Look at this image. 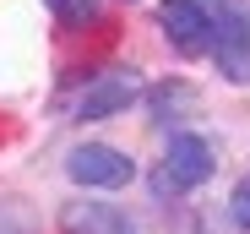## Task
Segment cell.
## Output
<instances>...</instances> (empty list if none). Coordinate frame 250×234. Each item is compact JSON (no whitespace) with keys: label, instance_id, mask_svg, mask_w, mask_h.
<instances>
[{"label":"cell","instance_id":"obj_1","mask_svg":"<svg viewBox=\"0 0 250 234\" xmlns=\"http://www.w3.org/2000/svg\"><path fill=\"white\" fill-rule=\"evenodd\" d=\"M158 27L174 44V55H212L218 44V17L207 11V0H163Z\"/></svg>","mask_w":250,"mask_h":234},{"label":"cell","instance_id":"obj_2","mask_svg":"<svg viewBox=\"0 0 250 234\" xmlns=\"http://www.w3.org/2000/svg\"><path fill=\"white\" fill-rule=\"evenodd\" d=\"M65 174H71L76 185H87V191H120V185L136 180V164H131V152H120V147L82 142V147H71Z\"/></svg>","mask_w":250,"mask_h":234},{"label":"cell","instance_id":"obj_3","mask_svg":"<svg viewBox=\"0 0 250 234\" xmlns=\"http://www.w3.org/2000/svg\"><path fill=\"white\" fill-rule=\"evenodd\" d=\"M201 180H212V147L207 136H190L180 131L169 142V158H163V174H158V191H190Z\"/></svg>","mask_w":250,"mask_h":234},{"label":"cell","instance_id":"obj_4","mask_svg":"<svg viewBox=\"0 0 250 234\" xmlns=\"http://www.w3.org/2000/svg\"><path fill=\"white\" fill-rule=\"evenodd\" d=\"M136 93H142V76L136 71H104V76L87 82V93L76 98V120H109V114L131 109Z\"/></svg>","mask_w":250,"mask_h":234},{"label":"cell","instance_id":"obj_5","mask_svg":"<svg viewBox=\"0 0 250 234\" xmlns=\"http://www.w3.org/2000/svg\"><path fill=\"white\" fill-rule=\"evenodd\" d=\"M218 71L229 76V82H250V17L245 11H229L218 6Z\"/></svg>","mask_w":250,"mask_h":234},{"label":"cell","instance_id":"obj_6","mask_svg":"<svg viewBox=\"0 0 250 234\" xmlns=\"http://www.w3.org/2000/svg\"><path fill=\"white\" fill-rule=\"evenodd\" d=\"M65 229L71 234H136L120 207H71L65 213Z\"/></svg>","mask_w":250,"mask_h":234},{"label":"cell","instance_id":"obj_7","mask_svg":"<svg viewBox=\"0 0 250 234\" xmlns=\"http://www.w3.org/2000/svg\"><path fill=\"white\" fill-rule=\"evenodd\" d=\"M44 6H49L65 27H87V22H98V0H44Z\"/></svg>","mask_w":250,"mask_h":234},{"label":"cell","instance_id":"obj_8","mask_svg":"<svg viewBox=\"0 0 250 234\" xmlns=\"http://www.w3.org/2000/svg\"><path fill=\"white\" fill-rule=\"evenodd\" d=\"M174 104H190V87H174V82H169V87L152 93V114H158L163 126H169V109H174Z\"/></svg>","mask_w":250,"mask_h":234},{"label":"cell","instance_id":"obj_9","mask_svg":"<svg viewBox=\"0 0 250 234\" xmlns=\"http://www.w3.org/2000/svg\"><path fill=\"white\" fill-rule=\"evenodd\" d=\"M229 218L250 234V180H239V185H234V196H229Z\"/></svg>","mask_w":250,"mask_h":234}]
</instances>
